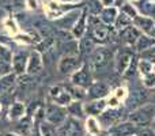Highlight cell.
Instances as JSON below:
<instances>
[{
	"label": "cell",
	"mask_w": 155,
	"mask_h": 136,
	"mask_svg": "<svg viewBox=\"0 0 155 136\" xmlns=\"http://www.w3.org/2000/svg\"><path fill=\"white\" fill-rule=\"evenodd\" d=\"M148 88H134L131 93H128V97L125 99V104L127 108L132 110L136 109V108L142 106V105L147 104V101L151 98V94L148 93Z\"/></svg>",
	"instance_id": "obj_8"
},
{
	"label": "cell",
	"mask_w": 155,
	"mask_h": 136,
	"mask_svg": "<svg viewBox=\"0 0 155 136\" xmlns=\"http://www.w3.org/2000/svg\"><path fill=\"white\" fill-rule=\"evenodd\" d=\"M137 63H139V59H137L136 55H135V57L131 60L128 68H127V71L124 72V75H123L125 79H134L135 75L139 74V72H137Z\"/></svg>",
	"instance_id": "obj_28"
},
{
	"label": "cell",
	"mask_w": 155,
	"mask_h": 136,
	"mask_svg": "<svg viewBox=\"0 0 155 136\" xmlns=\"http://www.w3.org/2000/svg\"><path fill=\"white\" fill-rule=\"evenodd\" d=\"M26 55L23 52H18L12 56V68L16 74H22L25 72V65H26Z\"/></svg>",
	"instance_id": "obj_24"
},
{
	"label": "cell",
	"mask_w": 155,
	"mask_h": 136,
	"mask_svg": "<svg viewBox=\"0 0 155 136\" xmlns=\"http://www.w3.org/2000/svg\"><path fill=\"white\" fill-rule=\"evenodd\" d=\"M40 135L41 136H57V127L44 121L40 127Z\"/></svg>",
	"instance_id": "obj_32"
},
{
	"label": "cell",
	"mask_w": 155,
	"mask_h": 136,
	"mask_svg": "<svg viewBox=\"0 0 155 136\" xmlns=\"http://www.w3.org/2000/svg\"><path fill=\"white\" fill-rule=\"evenodd\" d=\"M151 2H154V3H155V0H151Z\"/></svg>",
	"instance_id": "obj_49"
},
{
	"label": "cell",
	"mask_w": 155,
	"mask_h": 136,
	"mask_svg": "<svg viewBox=\"0 0 155 136\" xmlns=\"http://www.w3.org/2000/svg\"><path fill=\"white\" fill-rule=\"evenodd\" d=\"M112 91L109 83L104 82V80H97L90 85V87L87 88V98L90 99H102L105 97H107Z\"/></svg>",
	"instance_id": "obj_12"
},
{
	"label": "cell",
	"mask_w": 155,
	"mask_h": 136,
	"mask_svg": "<svg viewBox=\"0 0 155 136\" xmlns=\"http://www.w3.org/2000/svg\"><path fill=\"white\" fill-rule=\"evenodd\" d=\"M107 108V102L105 98L102 99H91L84 105V113L88 116H99Z\"/></svg>",
	"instance_id": "obj_15"
},
{
	"label": "cell",
	"mask_w": 155,
	"mask_h": 136,
	"mask_svg": "<svg viewBox=\"0 0 155 136\" xmlns=\"http://www.w3.org/2000/svg\"><path fill=\"white\" fill-rule=\"evenodd\" d=\"M42 71V59L41 53L38 51H34L30 57L27 59V74L29 75H37Z\"/></svg>",
	"instance_id": "obj_18"
},
{
	"label": "cell",
	"mask_w": 155,
	"mask_h": 136,
	"mask_svg": "<svg viewBox=\"0 0 155 136\" xmlns=\"http://www.w3.org/2000/svg\"><path fill=\"white\" fill-rule=\"evenodd\" d=\"M113 97H116V98L118 99L120 102H123V101H125L127 99V97H128V90H127L125 87H117L114 91H113V94H112Z\"/></svg>",
	"instance_id": "obj_35"
},
{
	"label": "cell",
	"mask_w": 155,
	"mask_h": 136,
	"mask_svg": "<svg viewBox=\"0 0 155 136\" xmlns=\"http://www.w3.org/2000/svg\"><path fill=\"white\" fill-rule=\"evenodd\" d=\"M121 11H123L124 14H127V15H128L129 18H132V19H135L137 15H139L136 7H135V5H132V4H124L123 8H121Z\"/></svg>",
	"instance_id": "obj_34"
},
{
	"label": "cell",
	"mask_w": 155,
	"mask_h": 136,
	"mask_svg": "<svg viewBox=\"0 0 155 136\" xmlns=\"http://www.w3.org/2000/svg\"><path fill=\"white\" fill-rule=\"evenodd\" d=\"M153 46H155V38L150 37L147 34H142L139 37V40L136 41V44H135L134 51L136 53H142V52L147 51V49L153 48Z\"/></svg>",
	"instance_id": "obj_21"
},
{
	"label": "cell",
	"mask_w": 155,
	"mask_h": 136,
	"mask_svg": "<svg viewBox=\"0 0 155 136\" xmlns=\"http://www.w3.org/2000/svg\"><path fill=\"white\" fill-rule=\"evenodd\" d=\"M147 35H150V37H153V38H155V23H154V27L151 29V32L148 33Z\"/></svg>",
	"instance_id": "obj_42"
},
{
	"label": "cell",
	"mask_w": 155,
	"mask_h": 136,
	"mask_svg": "<svg viewBox=\"0 0 155 136\" xmlns=\"http://www.w3.org/2000/svg\"><path fill=\"white\" fill-rule=\"evenodd\" d=\"M151 101H153L154 104H155V93H153V94H151Z\"/></svg>",
	"instance_id": "obj_43"
},
{
	"label": "cell",
	"mask_w": 155,
	"mask_h": 136,
	"mask_svg": "<svg viewBox=\"0 0 155 136\" xmlns=\"http://www.w3.org/2000/svg\"><path fill=\"white\" fill-rule=\"evenodd\" d=\"M140 35H142V32L137 27H135L134 25H131V26L118 32V41L123 42L125 46H132L134 48Z\"/></svg>",
	"instance_id": "obj_14"
},
{
	"label": "cell",
	"mask_w": 155,
	"mask_h": 136,
	"mask_svg": "<svg viewBox=\"0 0 155 136\" xmlns=\"http://www.w3.org/2000/svg\"><path fill=\"white\" fill-rule=\"evenodd\" d=\"M113 5H114V7H121V5H124V0H114Z\"/></svg>",
	"instance_id": "obj_41"
},
{
	"label": "cell",
	"mask_w": 155,
	"mask_h": 136,
	"mask_svg": "<svg viewBox=\"0 0 155 136\" xmlns=\"http://www.w3.org/2000/svg\"><path fill=\"white\" fill-rule=\"evenodd\" d=\"M135 55H136V52H135L134 48H131V46L121 48L114 56V71H116V74L124 75V72L127 71V68H128L131 60L135 57Z\"/></svg>",
	"instance_id": "obj_6"
},
{
	"label": "cell",
	"mask_w": 155,
	"mask_h": 136,
	"mask_svg": "<svg viewBox=\"0 0 155 136\" xmlns=\"http://www.w3.org/2000/svg\"><path fill=\"white\" fill-rule=\"evenodd\" d=\"M49 97L56 105L60 106H68L72 102V97H71L70 91L67 90L65 85H56L52 86L49 90Z\"/></svg>",
	"instance_id": "obj_10"
},
{
	"label": "cell",
	"mask_w": 155,
	"mask_h": 136,
	"mask_svg": "<svg viewBox=\"0 0 155 136\" xmlns=\"http://www.w3.org/2000/svg\"><path fill=\"white\" fill-rule=\"evenodd\" d=\"M86 8H87V12H90V15H99L101 11L104 10V4L99 0H88Z\"/></svg>",
	"instance_id": "obj_29"
},
{
	"label": "cell",
	"mask_w": 155,
	"mask_h": 136,
	"mask_svg": "<svg viewBox=\"0 0 155 136\" xmlns=\"http://www.w3.org/2000/svg\"><path fill=\"white\" fill-rule=\"evenodd\" d=\"M142 82H143V87L154 88L155 87V71L146 75V76H142Z\"/></svg>",
	"instance_id": "obj_33"
},
{
	"label": "cell",
	"mask_w": 155,
	"mask_h": 136,
	"mask_svg": "<svg viewBox=\"0 0 155 136\" xmlns=\"http://www.w3.org/2000/svg\"><path fill=\"white\" fill-rule=\"evenodd\" d=\"M99 136H109V135H107V134H106V135H99Z\"/></svg>",
	"instance_id": "obj_47"
},
{
	"label": "cell",
	"mask_w": 155,
	"mask_h": 136,
	"mask_svg": "<svg viewBox=\"0 0 155 136\" xmlns=\"http://www.w3.org/2000/svg\"><path fill=\"white\" fill-rule=\"evenodd\" d=\"M2 15H3V10L0 8V18H2Z\"/></svg>",
	"instance_id": "obj_45"
},
{
	"label": "cell",
	"mask_w": 155,
	"mask_h": 136,
	"mask_svg": "<svg viewBox=\"0 0 155 136\" xmlns=\"http://www.w3.org/2000/svg\"><path fill=\"white\" fill-rule=\"evenodd\" d=\"M137 72H139L140 76H146V75L154 72V64L147 60L140 59L139 63H137Z\"/></svg>",
	"instance_id": "obj_27"
},
{
	"label": "cell",
	"mask_w": 155,
	"mask_h": 136,
	"mask_svg": "<svg viewBox=\"0 0 155 136\" xmlns=\"http://www.w3.org/2000/svg\"><path fill=\"white\" fill-rule=\"evenodd\" d=\"M112 57H113L112 51L101 46V48H95V51L88 56L87 61H84V63L88 65L90 71L93 72V74H95V72L104 71V69L109 65Z\"/></svg>",
	"instance_id": "obj_3"
},
{
	"label": "cell",
	"mask_w": 155,
	"mask_h": 136,
	"mask_svg": "<svg viewBox=\"0 0 155 136\" xmlns=\"http://www.w3.org/2000/svg\"><path fill=\"white\" fill-rule=\"evenodd\" d=\"M154 71H155V65H154Z\"/></svg>",
	"instance_id": "obj_51"
},
{
	"label": "cell",
	"mask_w": 155,
	"mask_h": 136,
	"mask_svg": "<svg viewBox=\"0 0 155 136\" xmlns=\"http://www.w3.org/2000/svg\"><path fill=\"white\" fill-rule=\"evenodd\" d=\"M11 71V67L8 63L3 61V60H0V78L5 76V75H8Z\"/></svg>",
	"instance_id": "obj_39"
},
{
	"label": "cell",
	"mask_w": 155,
	"mask_h": 136,
	"mask_svg": "<svg viewBox=\"0 0 155 136\" xmlns=\"http://www.w3.org/2000/svg\"><path fill=\"white\" fill-rule=\"evenodd\" d=\"M132 23H134V19L129 18L127 14H124L123 11H121V12L117 15V18H116L114 30H116V32H120V30H123V29H125V27L131 26Z\"/></svg>",
	"instance_id": "obj_26"
},
{
	"label": "cell",
	"mask_w": 155,
	"mask_h": 136,
	"mask_svg": "<svg viewBox=\"0 0 155 136\" xmlns=\"http://www.w3.org/2000/svg\"><path fill=\"white\" fill-rule=\"evenodd\" d=\"M137 12H142L143 16H150L154 19L155 16V3L151 0H137L135 3Z\"/></svg>",
	"instance_id": "obj_20"
},
{
	"label": "cell",
	"mask_w": 155,
	"mask_h": 136,
	"mask_svg": "<svg viewBox=\"0 0 155 136\" xmlns=\"http://www.w3.org/2000/svg\"><path fill=\"white\" fill-rule=\"evenodd\" d=\"M67 2H72V0H67Z\"/></svg>",
	"instance_id": "obj_48"
},
{
	"label": "cell",
	"mask_w": 155,
	"mask_h": 136,
	"mask_svg": "<svg viewBox=\"0 0 155 136\" xmlns=\"http://www.w3.org/2000/svg\"><path fill=\"white\" fill-rule=\"evenodd\" d=\"M101 124L94 116H88V118L86 120V131L88 132V135L91 136H99L101 135Z\"/></svg>",
	"instance_id": "obj_25"
},
{
	"label": "cell",
	"mask_w": 155,
	"mask_h": 136,
	"mask_svg": "<svg viewBox=\"0 0 155 136\" xmlns=\"http://www.w3.org/2000/svg\"><path fill=\"white\" fill-rule=\"evenodd\" d=\"M136 136H155V129L150 128V127H142L139 128Z\"/></svg>",
	"instance_id": "obj_37"
},
{
	"label": "cell",
	"mask_w": 155,
	"mask_h": 136,
	"mask_svg": "<svg viewBox=\"0 0 155 136\" xmlns=\"http://www.w3.org/2000/svg\"><path fill=\"white\" fill-rule=\"evenodd\" d=\"M131 136H136V135H131Z\"/></svg>",
	"instance_id": "obj_50"
},
{
	"label": "cell",
	"mask_w": 155,
	"mask_h": 136,
	"mask_svg": "<svg viewBox=\"0 0 155 136\" xmlns=\"http://www.w3.org/2000/svg\"><path fill=\"white\" fill-rule=\"evenodd\" d=\"M102 4L105 5V7H110V5H113V3H114V0H101Z\"/></svg>",
	"instance_id": "obj_40"
},
{
	"label": "cell",
	"mask_w": 155,
	"mask_h": 136,
	"mask_svg": "<svg viewBox=\"0 0 155 136\" xmlns=\"http://www.w3.org/2000/svg\"><path fill=\"white\" fill-rule=\"evenodd\" d=\"M127 120L134 123L139 128L150 127V124H153L155 120V104L154 102H147V104L134 109L132 112H129Z\"/></svg>",
	"instance_id": "obj_2"
},
{
	"label": "cell",
	"mask_w": 155,
	"mask_h": 136,
	"mask_svg": "<svg viewBox=\"0 0 155 136\" xmlns=\"http://www.w3.org/2000/svg\"><path fill=\"white\" fill-rule=\"evenodd\" d=\"M140 56H142L143 60H147V61L153 63V64L155 65V46L147 49V51H144V52H142V53H140Z\"/></svg>",
	"instance_id": "obj_36"
},
{
	"label": "cell",
	"mask_w": 155,
	"mask_h": 136,
	"mask_svg": "<svg viewBox=\"0 0 155 136\" xmlns=\"http://www.w3.org/2000/svg\"><path fill=\"white\" fill-rule=\"evenodd\" d=\"M0 56H2V60L3 61H5V63H8V61H11L12 60V55H11V52L8 51L7 48H0Z\"/></svg>",
	"instance_id": "obj_38"
},
{
	"label": "cell",
	"mask_w": 155,
	"mask_h": 136,
	"mask_svg": "<svg viewBox=\"0 0 155 136\" xmlns=\"http://www.w3.org/2000/svg\"><path fill=\"white\" fill-rule=\"evenodd\" d=\"M14 82H15V76L11 75V74L0 78V93H5V91H8L14 86Z\"/></svg>",
	"instance_id": "obj_30"
},
{
	"label": "cell",
	"mask_w": 155,
	"mask_h": 136,
	"mask_svg": "<svg viewBox=\"0 0 155 136\" xmlns=\"http://www.w3.org/2000/svg\"><path fill=\"white\" fill-rule=\"evenodd\" d=\"M93 82H94L93 72L90 71V68H88V65L86 64V63H83L82 67L79 69H76V71L71 75V83L78 86V87L84 88V90H87Z\"/></svg>",
	"instance_id": "obj_7"
},
{
	"label": "cell",
	"mask_w": 155,
	"mask_h": 136,
	"mask_svg": "<svg viewBox=\"0 0 155 136\" xmlns=\"http://www.w3.org/2000/svg\"><path fill=\"white\" fill-rule=\"evenodd\" d=\"M153 127H154V128H155V120H154V123H153Z\"/></svg>",
	"instance_id": "obj_46"
},
{
	"label": "cell",
	"mask_w": 155,
	"mask_h": 136,
	"mask_svg": "<svg viewBox=\"0 0 155 136\" xmlns=\"http://www.w3.org/2000/svg\"><path fill=\"white\" fill-rule=\"evenodd\" d=\"M87 8H83L82 14L79 15L78 21L72 27V34L75 38H82L87 33Z\"/></svg>",
	"instance_id": "obj_16"
},
{
	"label": "cell",
	"mask_w": 155,
	"mask_h": 136,
	"mask_svg": "<svg viewBox=\"0 0 155 136\" xmlns=\"http://www.w3.org/2000/svg\"><path fill=\"white\" fill-rule=\"evenodd\" d=\"M23 114H25V105L22 102H14L10 109V117L16 120V118L22 117Z\"/></svg>",
	"instance_id": "obj_31"
},
{
	"label": "cell",
	"mask_w": 155,
	"mask_h": 136,
	"mask_svg": "<svg viewBox=\"0 0 155 136\" xmlns=\"http://www.w3.org/2000/svg\"><path fill=\"white\" fill-rule=\"evenodd\" d=\"M137 131H139V127H136L134 123L127 120L110 127L106 134L109 136H131V135H136Z\"/></svg>",
	"instance_id": "obj_13"
},
{
	"label": "cell",
	"mask_w": 155,
	"mask_h": 136,
	"mask_svg": "<svg viewBox=\"0 0 155 136\" xmlns=\"http://www.w3.org/2000/svg\"><path fill=\"white\" fill-rule=\"evenodd\" d=\"M114 30L110 26L102 23L98 15H88L87 16V34L93 38L95 44L104 45L112 41V35Z\"/></svg>",
	"instance_id": "obj_1"
},
{
	"label": "cell",
	"mask_w": 155,
	"mask_h": 136,
	"mask_svg": "<svg viewBox=\"0 0 155 136\" xmlns=\"http://www.w3.org/2000/svg\"><path fill=\"white\" fill-rule=\"evenodd\" d=\"M84 128L78 118L68 117L60 128H57V136H83Z\"/></svg>",
	"instance_id": "obj_9"
},
{
	"label": "cell",
	"mask_w": 155,
	"mask_h": 136,
	"mask_svg": "<svg viewBox=\"0 0 155 136\" xmlns=\"http://www.w3.org/2000/svg\"><path fill=\"white\" fill-rule=\"evenodd\" d=\"M83 60L79 56H71V55H65L61 59L59 60V64H57V71L60 74H71V72H75L76 69H79L83 64Z\"/></svg>",
	"instance_id": "obj_11"
},
{
	"label": "cell",
	"mask_w": 155,
	"mask_h": 136,
	"mask_svg": "<svg viewBox=\"0 0 155 136\" xmlns=\"http://www.w3.org/2000/svg\"><path fill=\"white\" fill-rule=\"evenodd\" d=\"M154 23H155V19L150 18V16H139L137 15L136 18L134 19V26L137 27L140 32H143L144 34H148L151 32V29L154 27Z\"/></svg>",
	"instance_id": "obj_19"
},
{
	"label": "cell",
	"mask_w": 155,
	"mask_h": 136,
	"mask_svg": "<svg viewBox=\"0 0 155 136\" xmlns=\"http://www.w3.org/2000/svg\"><path fill=\"white\" fill-rule=\"evenodd\" d=\"M117 15H118L117 7H104V10L99 14V19H101L102 23L110 26V25H113L116 22Z\"/></svg>",
	"instance_id": "obj_22"
},
{
	"label": "cell",
	"mask_w": 155,
	"mask_h": 136,
	"mask_svg": "<svg viewBox=\"0 0 155 136\" xmlns=\"http://www.w3.org/2000/svg\"><path fill=\"white\" fill-rule=\"evenodd\" d=\"M5 136H18V135H14V134H5Z\"/></svg>",
	"instance_id": "obj_44"
},
{
	"label": "cell",
	"mask_w": 155,
	"mask_h": 136,
	"mask_svg": "<svg viewBox=\"0 0 155 136\" xmlns=\"http://www.w3.org/2000/svg\"><path fill=\"white\" fill-rule=\"evenodd\" d=\"M123 116H124V109H121V106L120 108H109V109H105L104 112L98 116V121H99V124H101V128H105L107 131L110 127L121 123Z\"/></svg>",
	"instance_id": "obj_5"
},
{
	"label": "cell",
	"mask_w": 155,
	"mask_h": 136,
	"mask_svg": "<svg viewBox=\"0 0 155 136\" xmlns=\"http://www.w3.org/2000/svg\"><path fill=\"white\" fill-rule=\"evenodd\" d=\"M95 45L97 44L93 41V38L86 33L79 41V57L80 59L82 57H87L88 59V56L95 51Z\"/></svg>",
	"instance_id": "obj_17"
},
{
	"label": "cell",
	"mask_w": 155,
	"mask_h": 136,
	"mask_svg": "<svg viewBox=\"0 0 155 136\" xmlns=\"http://www.w3.org/2000/svg\"><path fill=\"white\" fill-rule=\"evenodd\" d=\"M45 112V121L54 127H60L64 124V121L67 120V108L60 106L56 104H48L44 108Z\"/></svg>",
	"instance_id": "obj_4"
},
{
	"label": "cell",
	"mask_w": 155,
	"mask_h": 136,
	"mask_svg": "<svg viewBox=\"0 0 155 136\" xmlns=\"http://www.w3.org/2000/svg\"><path fill=\"white\" fill-rule=\"evenodd\" d=\"M67 113H70L71 117L78 118V120H79V118H82L83 116L86 114L84 113V105H83L80 101L71 102V104L67 106Z\"/></svg>",
	"instance_id": "obj_23"
}]
</instances>
